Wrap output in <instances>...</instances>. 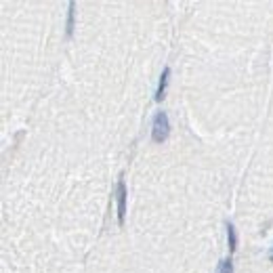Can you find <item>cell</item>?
<instances>
[{
    "label": "cell",
    "instance_id": "obj_1",
    "mask_svg": "<svg viewBox=\"0 0 273 273\" xmlns=\"http://www.w3.org/2000/svg\"><path fill=\"white\" fill-rule=\"evenodd\" d=\"M170 135V122H168V116L166 112H158L154 116V122H151V139L156 143H164Z\"/></svg>",
    "mask_w": 273,
    "mask_h": 273
},
{
    "label": "cell",
    "instance_id": "obj_2",
    "mask_svg": "<svg viewBox=\"0 0 273 273\" xmlns=\"http://www.w3.org/2000/svg\"><path fill=\"white\" fill-rule=\"evenodd\" d=\"M116 196H118V223L124 225V217H126V183H124V179L118 181Z\"/></svg>",
    "mask_w": 273,
    "mask_h": 273
},
{
    "label": "cell",
    "instance_id": "obj_3",
    "mask_svg": "<svg viewBox=\"0 0 273 273\" xmlns=\"http://www.w3.org/2000/svg\"><path fill=\"white\" fill-rule=\"evenodd\" d=\"M168 76H170V67H164V72H162V76H160V82H158L156 101H162V99H164V93H166V84H168Z\"/></svg>",
    "mask_w": 273,
    "mask_h": 273
},
{
    "label": "cell",
    "instance_id": "obj_4",
    "mask_svg": "<svg viewBox=\"0 0 273 273\" xmlns=\"http://www.w3.org/2000/svg\"><path fill=\"white\" fill-rule=\"evenodd\" d=\"M227 240H229V250L234 252L238 248V236H236V227L227 221Z\"/></svg>",
    "mask_w": 273,
    "mask_h": 273
},
{
    "label": "cell",
    "instance_id": "obj_5",
    "mask_svg": "<svg viewBox=\"0 0 273 273\" xmlns=\"http://www.w3.org/2000/svg\"><path fill=\"white\" fill-rule=\"evenodd\" d=\"M74 8H76V4L74 2H69V11H67V36H72V32H74Z\"/></svg>",
    "mask_w": 273,
    "mask_h": 273
},
{
    "label": "cell",
    "instance_id": "obj_6",
    "mask_svg": "<svg viewBox=\"0 0 273 273\" xmlns=\"http://www.w3.org/2000/svg\"><path fill=\"white\" fill-rule=\"evenodd\" d=\"M217 273H234V265H231V259H223V261H221Z\"/></svg>",
    "mask_w": 273,
    "mask_h": 273
},
{
    "label": "cell",
    "instance_id": "obj_7",
    "mask_svg": "<svg viewBox=\"0 0 273 273\" xmlns=\"http://www.w3.org/2000/svg\"><path fill=\"white\" fill-rule=\"evenodd\" d=\"M271 259H273V255H271Z\"/></svg>",
    "mask_w": 273,
    "mask_h": 273
}]
</instances>
